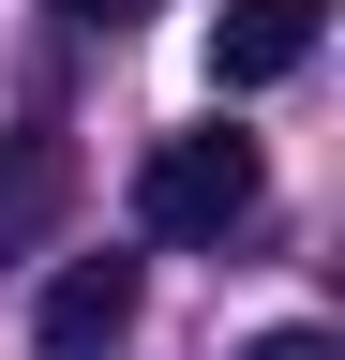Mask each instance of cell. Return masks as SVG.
<instances>
[{
    "instance_id": "6da1fadb",
    "label": "cell",
    "mask_w": 345,
    "mask_h": 360,
    "mask_svg": "<svg viewBox=\"0 0 345 360\" xmlns=\"http://www.w3.org/2000/svg\"><path fill=\"white\" fill-rule=\"evenodd\" d=\"M255 195H271V165H255V135H150L136 165V225L150 240H226V225H255Z\"/></svg>"
},
{
    "instance_id": "7a4b0ae2",
    "label": "cell",
    "mask_w": 345,
    "mask_h": 360,
    "mask_svg": "<svg viewBox=\"0 0 345 360\" xmlns=\"http://www.w3.org/2000/svg\"><path fill=\"white\" fill-rule=\"evenodd\" d=\"M120 330H136V255H60L46 300H30V345L46 360H105Z\"/></svg>"
},
{
    "instance_id": "3957f363",
    "label": "cell",
    "mask_w": 345,
    "mask_h": 360,
    "mask_svg": "<svg viewBox=\"0 0 345 360\" xmlns=\"http://www.w3.org/2000/svg\"><path fill=\"white\" fill-rule=\"evenodd\" d=\"M330 0H226L210 15V90H285L300 60H315Z\"/></svg>"
},
{
    "instance_id": "277c9868",
    "label": "cell",
    "mask_w": 345,
    "mask_h": 360,
    "mask_svg": "<svg viewBox=\"0 0 345 360\" xmlns=\"http://www.w3.org/2000/svg\"><path fill=\"white\" fill-rule=\"evenodd\" d=\"M240 360H345V345H330V330H255Z\"/></svg>"
},
{
    "instance_id": "5b68a950",
    "label": "cell",
    "mask_w": 345,
    "mask_h": 360,
    "mask_svg": "<svg viewBox=\"0 0 345 360\" xmlns=\"http://www.w3.org/2000/svg\"><path fill=\"white\" fill-rule=\"evenodd\" d=\"M60 15H75V30H136L150 0H60Z\"/></svg>"
}]
</instances>
